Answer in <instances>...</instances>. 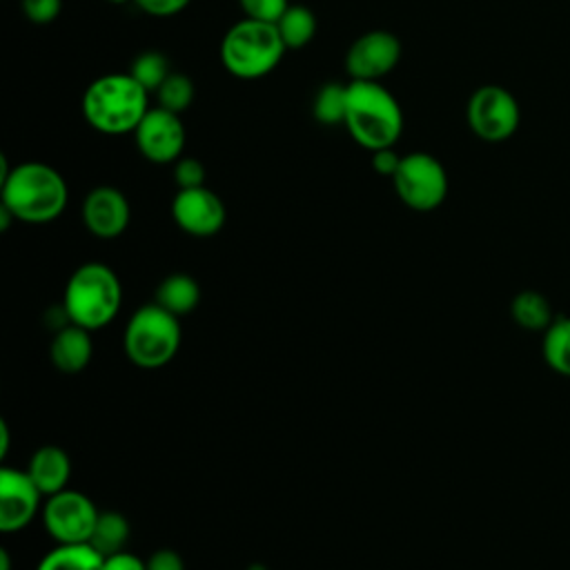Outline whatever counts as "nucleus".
Wrapping results in <instances>:
<instances>
[{"label":"nucleus","mask_w":570,"mask_h":570,"mask_svg":"<svg viewBox=\"0 0 570 570\" xmlns=\"http://www.w3.org/2000/svg\"><path fill=\"white\" fill-rule=\"evenodd\" d=\"M85 122L105 134H134L149 107V91L131 73H105L87 85L80 100Z\"/></svg>","instance_id":"nucleus-1"},{"label":"nucleus","mask_w":570,"mask_h":570,"mask_svg":"<svg viewBox=\"0 0 570 570\" xmlns=\"http://www.w3.org/2000/svg\"><path fill=\"white\" fill-rule=\"evenodd\" d=\"M2 207L16 220L42 225L56 220L67 207V183L58 169L40 160H27L11 167L0 180Z\"/></svg>","instance_id":"nucleus-2"},{"label":"nucleus","mask_w":570,"mask_h":570,"mask_svg":"<svg viewBox=\"0 0 570 570\" xmlns=\"http://www.w3.org/2000/svg\"><path fill=\"white\" fill-rule=\"evenodd\" d=\"M343 125L352 140L367 151L394 147L403 134V109L379 80H350Z\"/></svg>","instance_id":"nucleus-3"},{"label":"nucleus","mask_w":570,"mask_h":570,"mask_svg":"<svg viewBox=\"0 0 570 570\" xmlns=\"http://www.w3.org/2000/svg\"><path fill=\"white\" fill-rule=\"evenodd\" d=\"M122 303V287L116 272L105 263H85L67 281L62 307L69 323L89 332L111 323Z\"/></svg>","instance_id":"nucleus-4"},{"label":"nucleus","mask_w":570,"mask_h":570,"mask_svg":"<svg viewBox=\"0 0 570 570\" xmlns=\"http://www.w3.org/2000/svg\"><path fill=\"white\" fill-rule=\"evenodd\" d=\"M285 51L276 24L252 18L234 22L220 40V62L240 80L265 78L281 65Z\"/></svg>","instance_id":"nucleus-5"},{"label":"nucleus","mask_w":570,"mask_h":570,"mask_svg":"<svg viewBox=\"0 0 570 570\" xmlns=\"http://www.w3.org/2000/svg\"><path fill=\"white\" fill-rule=\"evenodd\" d=\"M180 338V318L158 303H149L129 316L122 345L134 365L158 370L176 356Z\"/></svg>","instance_id":"nucleus-6"},{"label":"nucleus","mask_w":570,"mask_h":570,"mask_svg":"<svg viewBox=\"0 0 570 570\" xmlns=\"http://www.w3.org/2000/svg\"><path fill=\"white\" fill-rule=\"evenodd\" d=\"M396 196L414 212H432L443 205L450 180L443 163L428 151L401 156V165L392 176Z\"/></svg>","instance_id":"nucleus-7"},{"label":"nucleus","mask_w":570,"mask_h":570,"mask_svg":"<svg viewBox=\"0 0 570 570\" xmlns=\"http://www.w3.org/2000/svg\"><path fill=\"white\" fill-rule=\"evenodd\" d=\"M468 125L485 142L508 140L521 122V109L510 89L501 85H481L472 91L465 107Z\"/></svg>","instance_id":"nucleus-8"},{"label":"nucleus","mask_w":570,"mask_h":570,"mask_svg":"<svg viewBox=\"0 0 570 570\" xmlns=\"http://www.w3.org/2000/svg\"><path fill=\"white\" fill-rule=\"evenodd\" d=\"M98 514L87 494L69 488L47 497L42 505L45 530L58 543H89Z\"/></svg>","instance_id":"nucleus-9"},{"label":"nucleus","mask_w":570,"mask_h":570,"mask_svg":"<svg viewBox=\"0 0 570 570\" xmlns=\"http://www.w3.org/2000/svg\"><path fill=\"white\" fill-rule=\"evenodd\" d=\"M134 140L142 158L154 165H174L185 149V125L180 114L151 107L134 131Z\"/></svg>","instance_id":"nucleus-10"},{"label":"nucleus","mask_w":570,"mask_h":570,"mask_svg":"<svg viewBox=\"0 0 570 570\" xmlns=\"http://www.w3.org/2000/svg\"><path fill=\"white\" fill-rule=\"evenodd\" d=\"M401 40L385 29L361 33L345 53V71L350 80L385 78L401 60Z\"/></svg>","instance_id":"nucleus-11"},{"label":"nucleus","mask_w":570,"mask_h":570,"mask_svg":"<svg viewBox=\"0 0 570 570\" xmlns=\"http://www.w3.org/2000/svg\"><path fill=\"white\" fill-rule=\"evenodd\" d=\"M171 218L185 234L207 238L223 229L227 212L220 196L200 185L176 191L171 200Z\"/></svg>","instance_id":"nucleus-12"},{"label":"nucleus","mask_w":570,"mask_h":570,"mask_svg":"<svg viewBox=\"0 0 570 570\" xmlns=\"http://www.w3.org/2000/svg\"><path fill=\"white\" fill-rule=\"evenodd\" d=\"M45 497L27 470L2 465L0 470V530L18 532L31 523Z\"/></svg>","instance_id":"nucleus-13"},{"label":"nucleus","mask_w":570,"mask_h":570,"mask_svg":"<svg viewBox=\"0 0 570 570\" xmlns=\"http://www.w3.org/2000/svg\"><path fill=\"white\" fill-rule=\"evenodd\" d=\"M80 216L85 227L98 238H116L120 236L131 218V207L127 196L111 185L94 187L80 207Z\"/></svg>","instance_id":"nucleus-14"},{"label":"nucleus","mask_w":570,"mask_h":570,"mask_svg":"<svg viewBox=\"0 0 570 570\" xmlns=\"http://www.w3.org/2000/svg\"><path fill=\"white\" fill-rule=\"evenodd\" d=\"M91 354H94V343H91L89 330L73 323L60 327L49 345V356L53 367L65 374H76L85 370L91 361Z\"/></svg>","instance_id":"nucleus-15"},{"label":"nucleus","mask_w":570,"mask_h":570,"mask_svg":"<svg viewBox=\"0 0 570 570\" xmlns=\"http://www.w3.org/2000/svg\"><path fill=\"white\" fill-rule=\"evenodd\" d=\"M31 481L45 497H51L67 488L71 476V461L67 452L58 445H42L38 448L27 465Z\"/></svg>","instance_id":"nucleus-16"},{"label":"nucleus","mask_w":570,"mask_h":570,"mask_svg":"<svg viewBox=\"0 0 570 570\" xmlns=\"http://www.w3.org/2000/svg\"><path fill=\"white\" fill-rule=\"evenodd\" d=\"M198 301H200V287H198L196 278H191L189 274H183V272L165 276L158 283L156 298H154V303H158L160 307H165L167 312H171L178 318L194 312Z\"/></svg>","instance_id":"nucleus-17"},{"label":"nucleus","mask_w":570,"mask_h":570,"mask_svg":"<svg viewBox=\"0 0 570 570\" xmlns=\"http://www.w3.org/2000/svg\"><path fill=\"white\" fill-rule=\"evenodd\" d=\"M102 559L91 543H58L36 570H102Z\"/></svg>","instance_id":"nucleus-18"},{"label":"nucleus","mask_w":570,"mask_h":570,"mask_svg":"<svg viewBox=\"0 0 570 570\" xmlns=\"http://www.w3.org/2000/svg\"><path fill=\"white\" fill-rule=\"evenodd\" d=\"M510 314L514 323L528 332H546L554 321L548 296L537 289L519 292L510 303Z\"/></svg>","instance_id":"nucleus-19"},{"label":"nucleus","mask_w":570,"mask_h":570,"mask_svg":"<svg viewBox=\"0 0 570 570\" xmlns=\"http://www.w3.org/2000/svg\"><path fill=\"white\" fill-rule=\"evenodd\" d=\"M276 29H278L281 40L285 42L287 49H301V47H305L314 40L318 22H316V16L309 7L289 4L285 9V13L278 18Z\"/></svg>","instance_id":"nucleus-20"},{"label":"nucleus","mask_w":570,"mask_h":570,"mask_svg":"<svg viewBox=\"0 0 570 570\" xmlns=\"http://www.w3.org/2000/svg\"><path fill=\"white\" fill-rule=\"evenodd\" d=\"M541 352L550 370L570 376V316H559L543 332Z\"/></svg>","instance_id":"nucleus-21"},{"label":"nucleus","mask_w":570,"mask_h":570,"mask_svg":"<svg viewBox=\"0 0 570 570\" xmlns=\"http://www.w3.org/2000/svg\"><path fill=\"white\" fill-rule=\"evenodd\" d=\"M129 539V521L120 514V512H114V510H107V512H100L98 514V521L94 525V532H91V539L89 543L102 554H114V552H120L125 550V543Z\"/></svg>","instance_id":"nucleus-22"},{"label":"nucleus","mask_w":570,"mask_h":570,"mask_svg":"<svg viewBox=\"0 0 570 570\" xmlns=\"http://www.w3.org/2000/svg\"><path fill=\"white\" fill-rule=\"evenodd\" d=\"M347 109V85L325 82L312 100V116L321 125H343Z\"/></svg>","instance_id":"nucleus-23"},{"label":"nucleus","mask_w":570,"mask_h":570,"mask_svg":"<svg viewBox=\"0 0 570 570\" xmlns=\"http://www.w3.org/2000/svg\"><path fill=\"white\" fill-rule=\"evenodd\" d=\"M196 98V87L191 82L189 76L180 73V71H171L165 82L156 89V100H158V107L163 109H169L174 114H183L191 107Z\"/></svg>","instance_id":"nucleus-24"},{"label":"nucleus","mask_w":570,"mask_h":570,"mask_svg":"<svg viewBox=\"0 0 570 570\" xmlns=\"http://www.w3.org/2000/svg\"><path fill=\"white\" fill-rule=\"evenodd\" d=\"M129 73L149 91L156 94V89L165 82V78L171 73L169 60L160 51H142L134 58Z\"/></svg>","instance_id":"nucleus-25"},{"label":"nucleus","mask_w":570,"mask_h":570,"mask_svg":"<svg viewBox=\"0 0 570 570\" xmlns=\"http://www.w3.org/2000/svg\"><path fill=\"white\" fill-rule=\"evenodd\" d=\"M238 4L245 18L276 24L278 18L285 13V9L289 7V0H238Z\"/></svg>","instance_id":"nucleus-26"},{"label":"nucleus","mask_w":570,"mask_h":570,"mask_svg":"<svg viewBox=\"0 0 570 570\" xmlns=\"http://www.w3.org/2000/svg\"><path fill=\"white\" fill-rule=\"evenodd\" d=\"M205 165L198 158L191 156H180L174 163V183L178 189H191L205 185Z\"/></svg>","instance_id":"nucleus-27"},{"label":"nucleus","mask_w":570,"mask_h":570,"mask_svg":"<svg viewBox=\"0 0 570 570\" xmlns=\"http://www.w3.org/2000/svg\"><path fill=\"white\" fill-rule=\"evenodd\" d=\"M22 13L33 24H49L62 11V0H20Z\"/></svg>","instance_id":"nucleus-28"},{"label":"nucleus","mask_w":570,"mask_h":570,"mask_svg":"<svg viewBox=\"0 0 570 570\" xmlns=\"http://www.w3.org/2000/svg\"><path fill=\"white\" fill-rule=\"evenodd\" d=\"M191 0H134V4L154 18H169L180 13Z\"/></svg>","instance_id":"nucleus-29"},{"label":"nucleus","mask_w":570,"mask_h":570,"mask_svg":"<svg viewBox=\"0 0 570 570\" xmlns=\"http://www.w3.org/2000/svg\"><path fill=\"white\" fill-rule=\"evenodd\" d=\"M401 165V156L394 151V147H381L372 151V169L381 176L392 178Z\"/></svg>","instance_id":"nucleus-30"},{"label":"nucleus","mask_w":570,"mask_h":570,"mask_svg":"<svg viewBox=\"0 0 570 570\" xmlns=\"http://www.w3.org/2000/svg\"><path fill=\"white\" fill-rule=\"evenodd\" d=\"M145 563H147V570H185L183 557L169 548L151 552Z\"/></svg>","instance_id":"nucleus-31"},{"label":"nucleus","mask_w":570,"mask_h":570,"mask_svg":"<svg viewBox=\"0 0 570 570\" xmlns=\"http://www.w3.org/2000/svg\"><path fill=\"white\" fill-rule=\"evenodd\" d=\"M102 570H147V563L134 552L120 550L102 559Z\"/></svg>","instance_id":"nucleus-32"},{"label":"nucleus","mask_w":570,"mask_h":570,"mask_svg":"<svg viewBox=\"0 0 570 570\" xmlns=\"http://www.w3.org/2000/svg\"><path fill=\"white\" fill-rule=\"evenodd\" d=\"M107 2H111V4H125V2H134V0H107Z\"/></svg>","instance_id":"nucleus-33"}]
</instances>
